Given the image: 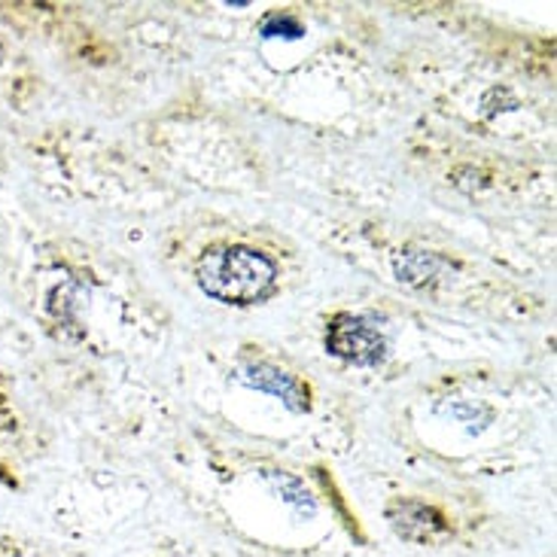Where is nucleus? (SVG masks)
I'll return each instance as SVG.
<instances>
[{"mask_svg": "<svg viewBox=\"0 0 557 557\" xmlns=\"http://www.w3.org/2000/svg\"><path fill=\"white\" fill-rule=\"evenodd\" d=\"M274 262L250 247H220L198 262V284L213 299L247 305L274 286Z\"/></svg>", "mask_w": 557, "mask_h": 557, "instance_id": "nucleus-1", "label": "nucleus"}, {"mask_svg": "<svg viewBox=\"0 0 557 557\" xmlns=\"http://www.w3.org/2000/svg\"><path fill=\"white\" fill-rule=\"evenodd\" d=\"M384 518L391 530L403 540V543L411 545H445L454 540V524L448 515L442 512L433 503H423V499H391L387 509H384Z\"/></svg>", "mask_w": 557, "mask_h": 557, "instance_id": "nucleus-2", "label": "nucleus"}, {"mask_svg": "<svg viewBox=\"0 0 557 557\" xmlns=\"http://www.w3.org/2000/svg\"><path fill=\"white\" fill-rule=\"evenodd\" d=\"M326 347L335 357L357 362V366H375L387 354L384 335L366 317L357 314H338L332 320L326 330Z\"/></svg>", "mask_w": 557, "mask_h": 557, "instance_id": "nucleus-3", "label": "nucleus"}, {"mask_svg": "<svg viewBox=\"0 0 557 557\" xmlns=\"http://www.w3.org/2000/svg\"><path fill=\"white\" fill-rule=\"evenodd\" d=\"M238 377H242L244 384L257 387V391L281 396L293 411H305L308 408V391L301 387L296 377L286 375L284 369H277L272 362H247L238 372Z\"/></svg>", "mask_w": 557, "mask_h": 557, "instance_id": "nucleus-4", "label": "nucleus"}, {"mask_svg": "<svg viewBox=\"0 0 557 557\" xmlns=\"http://www.w3.org/2000/svg\"><path fill=\"white\" fill-rule=\"evenodd\" d=\"M18 433H22V418L15 411L13 396L7 391V375L0 372V484L3 487H13V491L22 487L13 463Z\"/></svg>", "mask_w": 557, "mask_h": 557, "instance_id": "nucleus-5", "label": "nucleus"}, {"mask_svg": "<svg viewBox=\"0 0 557 557\" xmlns=\"http://www.w3.org/2000/svg\"><path fill=\"white\" fill-rule=\"evenodd\" d=\"M433 269H436V262H433V257H426V253H406V257L396 262V272L408 284L426 281L433 274Z\"/></svg>", "mask_w": 557, "mask_h": 557, "instance_id": "nucleus-6", "label": "nucleus"}, {"mask_svg": "<svg viewBox=\"0 0 557 557\" xmlns=\"http://www.w3.org/2000/svg\"><path fill=\"white\" fill-rule=\"evenodd\" d=\"M0 557H59L22 536H0Z\"/></svg>", "mask_w": 557, "mask_h": 557, "instance_id": "nucleus-7", "label": "nucleus"}, {"mask_svg": "<svg viewBox=\"0 0 557 557\" xmlns=\"http://www.w3.org/2000/svg\"><path fill=\"white\" fill-rule=\"evenodd\" d=\"M281 30H289V37H301V28H299V22H293V18H281V15H272L269 18V25L262 28V34L265 37H281Z\"/></svg>", "mask_w": 557, "mask_h": 557, "instance_id": "nucleus-8", "label": "nucleus"}, {"mask_svg": "<svg viewBox=\"0 0 557 557\" xmlns=\"http://www.w3.org/2000/svg\"><path fill=\"white\" fill-rule=\"evenodd\" d=\"M3 64H7V44L0 40V67H3Z\"/></svg>", "mask_w": 557, "mask_h": 557, "instance_id": "nucleus-9", "label": "nucleus"}]
</instances>
